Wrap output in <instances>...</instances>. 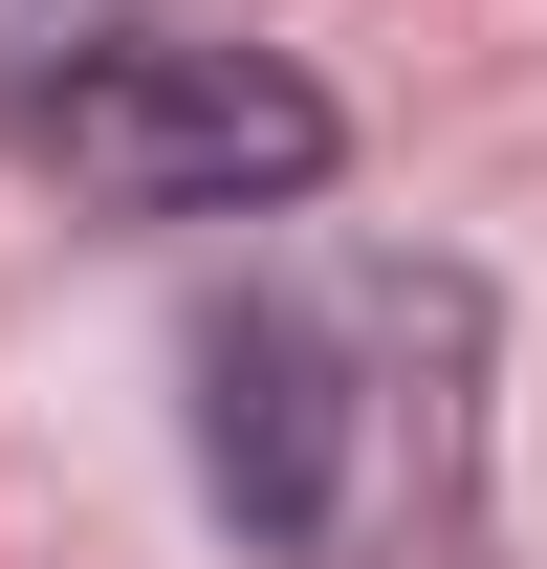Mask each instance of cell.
Returning <instances> with one entry per match:
<instances>
[{
	"mask_svg": "<svg viewBox=\"0 0 547 569\" xmlns=\"http://www.w3.org/2000/svg\"><path fill=\"white\" fill-rule=\"evenodd\" d=\"M198 482L285 569H481V284L285 263L198 329Z\"/></svg>",
	"mask_w": 547,
	"mask_h": 569,
	"instance_id": "1",
	"label": "cell"
},
{
	"mask_svg": "<svg viewBox=\"0 0 547 569\" xmlns=\"http://www.w3.org/2000/svg\"><path fill=\"white\" fill-rule=\"evenodd\" d=\"M22 132H44V176L110 219H263L329 176V88L285 67V44H198V22H110L67 88H22Z\"/></svg>",
	"mask_w": 547,
	"mask_h": 569,
	"instance_id": "2",
	"label": "cell"
},
{
	"mask_svg": "<svg viewBox=\"0 0 547 569\" xmlns=\"http://www.w3.org/2000/svg\"><path fill=\"white\" fill-rule=\"evenodd\" d=\"M110 22H132V0H0V110H22V88H67Z\"/></svg>",
	"mask_w": 547,
	"mask_h": 569,
	"instance_id": "3",
	"label": "cell"
}]
</instances>
